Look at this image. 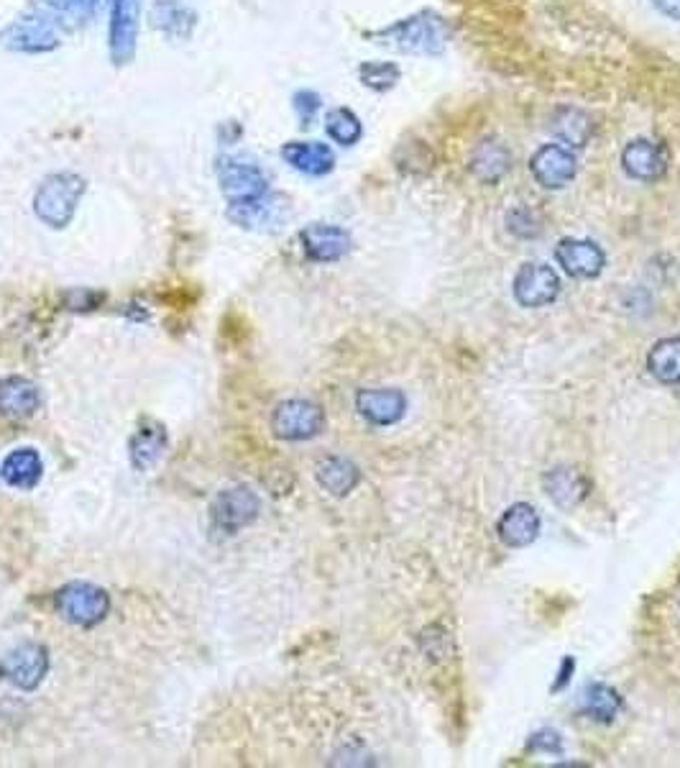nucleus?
Returning <instances> with one entry per match:
<instances>
[{
	"instance_id": "nucleus-1",
	"label": "nucleus",
	"mask_w": 680,
	"mask_h": 768,
	"mask_svg": "<svg viewBox=\"0 0 680 768\" xmlns=\"http://www.w3.org/2000/svg\"><path fill=\"white\" fill-rule=\"evenodd\" d=\"M374 39L379 44L394 46L407 54H440L450 39V27L443 15L433 11H419L410 19H402L376 31Z\"/></svg>"
},
{
	"instance_id": "nucleus-2",
	"label": "nucleus",
	"mask_w": 680,
	"mask_h": 768,
	"mask_svg": "<svg viewBox=\"0 0 680 768\" xmlns=\"http://www.w3.org/2000/svg\"><path fill=\"white\" fill-rule=\"evenodd\" d=\"M83 192L85 180L75 172L46 177L34 196V213L49 229H64L72 221V215H75Z\"/></svg>"
},
{
	"instance_id": "nucleus-3",
	"label": "nucleus",
	"mask_w": 680,
	"mask_h": 768,
	"mask_svg": "<svg viewBox=\"0 0 680 768\" xmlns=\"http://www.w3.org/2000/svg\"><path fill=\"white\" fill-rule=\"evenodd\" d=\"M56 610L72 625L93 628L108 614L110 600L100 587L87 585V581H72L56 595Z\"/></svg>"
},
{
	"instance_id": "nucleus-4",
	"label": "nucleus",
	"mask_w": 680,
	"mask_h": 768,
	"mask_svg": "<svg viewBox=\"0 0 680 768\" xmlns=\"http://www.w3.org/2000/svg\"><path fill=\"white\" fill-rule=\"evenodd\" d=\"M217 182L229 203L254 200L269 192V177L256 161L246 157H225L217 165Z\"/></svg>"
},
{
	"instance_id": "nucleus-5",
	"label": "nucleus",
	"mask_w": 680,
	"mask_h": 768,
	"mask_svg": "<svg viewBox=\"0 0 680 768\" xmlns=\"http://www.w3.org/2000/svg\"><path fill=\"white\" fill-rule=\"evenodd\" d=\"M326 428V412L310 400H287L272 415V431L285 441H310Z\"/></svg>"
},
{
	"instance_id": "nucleus-6",
	"label": "nucleus",
	"mask_w": 680,
	"mask_h": 768,
	"mask_svg": "<svg viewBox=\"0 0 680 768\" xmlns=\"http://www.w3.org/2000/svg\"><path fill=\"white\" fill-rule=\"evenodd\" d=\"M49 671V656L44 645L36 643H23L11 653H6L0 659V678L8 682L15 690L31 692L42 684V678Z\"/></svg>"
},
{
	"instance_id": "nucleus-7",
	"label": "nucleus",
	"mask_w": 680,
	"mask_h": 768,
	"mask_svg": "<svg viewBox=\"0 0 680 768\" xmlns=\"http://www.w3.org/2000/svg\"><path fill=\"white\" fill-rule=\"evenodd\" d=\"M258 515V497L248 487H233L217 495L210 507V520L213 530L225 533V536H236L241 528H246L256 520Z\"/></svg>"
},
{
	"instance_id": "nucleus-8",
	"label": "nucleus",
	"mask_w": 680,
	"mask_h": 768,
	"mask_svg": "<svg viewBox=\"0 0 680 768\" xmlns=\"http://www.w3.org/2000/svg\"><path fill=\"white\" fill-rule=\"evenodd\" d=\"M561 293V277L542 262L522 264L514 274V301L522 307H545Z\"/></svg>"
},
{
	"instance_id": "nucleus-9",
	"label": "nucleus",
	"mask_w": 680,
	"mask_h": 768,
	"mask_svg": "<svg viewBox=\"0 0 680 768\" xmlns=\"http://www.w3.org/2000/svg\"><path fill=\"white\" fill-rule=\"evenodd\" d=\"M141 21V0H116L110 21V56L116 64H128L136 54Z\"/></svg>"
},
{
	"instance_id": "nucleus-10",
	"label": "nucleus",
	"mask_w": 680,
	"mask_h": 768,
	"mask_svg": "<svg viewBox=\"0 0 680 768\" xmlns=\"http://www.w3.org/2000/svg\"><path fill=\"white\" fill-rule=\"evenodd\" d=\"M289 208L287 200L266 192L262 198L241 200V203H229V218L241 229H279L287 221Z\"/></svg>"
},
{
	"instance_id": "nucleus-11",
	"label": "nucleus",
	"mask_w": 680,
	"mask_h": 768,
	"mask_svg": "<svg viewBox=\"0 0 680 768\" xmlns=\"http://www.w3.org/2000/svg\"><path fill=\"white\" fill-rule=\"evenodd\" d=\"M530 169H532V177L542 185V188L561 190L573 180V177H576L578 165H576V157H573L565 147H561V144H545V147H540L532 154Z\"/></svg>"
},
{
	"instance_id": "nucleus-12",
	"label": "nucleus",
	"mask_w": 680,
	"mask_h": 768,
	"mask_svg": "<svg viewBox=\"0 0 680 768\" xmlns=\"http://www.w3.org/2000/svg\"><path fill=\"white\" fill-rule=\"evenodd\" d=\"M3 42L15 52L36 54L54 50L60 44V34H56L54 21H49L44 13H31L6 29Z\"/></svg>"
},
{
	"instance_id": "nucleus-13",
	"label": "nucleus",
	"mask_w": 680,
	"mask_h": 768,
	"mask_svg": "<svg viewBox=\"0 0 680 768\" xmlns=\"http://www.w3.org/2000/svg\"><path fill=\"white\" fill-rule=\"evenodd\" d=\"M555 259L563 266V272L578 280H594L606 266L604 249L588 239H563L555 246Z\"/></svg>"
},
{
	"instance_id": "nucleus-14",
	"label": "nucleus",
	"mask_w": 680,
	"mask_h": 768,
	"mask_svg": "<svg viewBox=\"0 0 680 768\" xmlns=\"http://www.w3.org/2000/svg\"><path fill=\"white\" fill-rule=\"evenodd\" d=\"M299 241H302V249L307 259L320 264H330L343 259L351 252V233L340 225L330 223H312L299 233Z\"/></svg>"
},
{
	"instance_id": "nucleus-15",
	"label": "nucleus",
	"mask_w": 680,
	"mask_h": 768,
	"mask_svg": "<svg viewBox=\"0 0 680 768\" xmlns=\"http://www.w3.org/2000/svg\"><path fill=\"white\" fill-rule=\"evenodd\" d=\"M621 167L631 180L658 182L668 169V154L650 139H635L621 151Z\"/></svg>"
},
{
	"instance_id": "nucleus-16",
	"label": "nucleus",
	"mask_w": 680,
	"mask_h": 768,
	"mask_svg": "<svg viewBox=\"0 0 680 768\" xmlns=\"http://www.w3.org/2000/svg\"><path fill=\"white\" fill-rule=\"evenodd\" d=\"M355 408L371 425H394L407 412V398L402 390L379 387V390H361L355 394Z\"/></svg>"
},
{
	"instance_id": "nucleus-17",
	"label": "nucleus",
	"mask_w": 680,
	"mask_h": 768,
	"mask_svg": "<svg viewBox=\"0 0 680 768\" xmlns=\"http://www.w3.org/2000/svg\"><path fill=\"white\" fill-rule=\"evenodd\" d=\"M542 484H545L548 497L553 499L557 507H563V511H573V507H578L591 492L588 476L576 466L550 469Z\"/></svg>"
},
{
	"instance_id": "nucleus-18",
	"label": "nucleus",
	"mask_w": 680,
	"mask_h": 768,
	"mask_svg": "<svg viewBox=\"0 0 680 768\" xmlns=\"http://www.w3.org/2000/svg\"><path fill=\"white\" fill-rule=\"evenodd\" d=\"M497 536L509 548H524L540 536V515L528 503H517L499 517Z\"/></svg>"
},
{
	"instance_id": "nucleus-19",
	"label": "nucleus",
	"mask_w": 680,
	"mask_h": 768,
	"mask_svg": "<svg viewBox=\"0 0 680 768\" xmlns=\"http://www.w3.org/2000/svg\"><path fill=\"white\" fill-rule=\"evenodd\" d=\"M281 159H285L289 167H295L297 172L312 177L333 172L336 167L333 149L320 141H289L281 147Z\"/></svg>"
},
{
	"instance_id": "nucleus-20",
	"label": "nucleus",
	"mask_w": 680,
	"mask_h": 768,
	"mask_svg": "<svg viewBox=\"0 0 680 768\" xmlns=\"http://www.w3.org/2000/svg\"><path fill=\"white\" fill-rule=\"evenodd\" d=\"M42 459L34 449H15L0 464V476L13 490H34L42 480Z\"/></svg>"
},
{
	"instance_id": "nucleus-21",
	"label": "nucleus",
	"mask_w": 680,
	"mask_h": 768,
	"mask_svg": "<svg viewBox=\"0 0 680 768\" xmlns=\"http://www.w3.org/2000/svg\"><path fill=\"white\" fill-rule=\"evenodd\" d=\"M39 410V390L23 377H8L0 382V412L6 418H31Z\"/></svg>"
},
{
	"instance_id": "nucleus-22",
	"label": "nucleus",
	"mask_w": 680,
	"mask_h": 768,
	"mask_svg": "<svg viewBox=\"0 0 680 768\" xmlns=\"http://www.w3.org/2000/svg\"><path fill=\"white\" fill-rule=\"evenodd\" d=\"M164 446H167L164 425H159L157 420L151 418L141 420L139 431H136V435L131 439V464L136 469H141V472H146V469H151L161 459V454H164Z\"/></svg>"
},
{
	"instance_id": "nucleus-23",
	"label": "nucleus",
	"mask_w": 680,
	"mask_h": 768,
	"mask_svg": "<svg viewBox=\"0 0 680 768\" xmlns=\"http://www.w3.org/2000/svg\"><path fill=\"white\" fill-rule=\"evenodd\" d=\"M194 15L192 8L184 0H157L153 3V27L164 31L172 39H188L194 29Z\"/></svg>"
},
{
	"instance_id": "nucleus-24",
	"label": "nucleus",
	"mask_w": 680,
	"mask_h": 768,
	"mask_svg": "<svg viewBox=\"0 0 680 768\" xmlns=\"http://www.w3.org/2000/svg\"><path fill=\"white\" fill-rule=\"evenodd\" d=\"M553 134L557 136V141H563L565 147H586L591 134H594V120L586 111L573 108V105H565V108H557L553 113Z\"/></svg>"
},
{
	"instance_id": "nucleus-25",
	"label": "nucleus",
	"mask_w": 680,
	"mask_h": 768,
	"mask_svg": "<svg viewBox=\"0 0 680 768\" xmlns=\"http://www.w3.org/2000/svg\"><path fill=\"white\" fill-rule=\"evenodd\" d=\"M509 167H512V154H509L504 144L486 139L474 149L471 172L479 177V180L497 182L509 172Z\"/></svg>"
},
{
	"instance_id": "nucleus-26",
	"label": "nucleus",
	"mask_w": 680,
	"mask_h": 768,
	"mask_svg": "<svg viewBox=\"0 0 680 768\" xmlns=\"http://www.w3.org/2000/svg\"><path fill=\"white\" fill-rule=\"evenodd\" d=\"M361 474L359 466L353 461L340 459V456H328L318 464V482L320 487L330 492L336 497H346L348 492H353L355 484H359Z\"/></svg>"
},
{
	"instance_id": "nucleus-27",
	"label": "nucleus",
	"mask_w": 680,
	"mask_h": 768,
	"mask_svg": "<svg viewBox=\"0 0 680 768\" xmlns=\"http://www.w3.org/2000/svg\"><path fill=\"white\" fill-rule=\"evenodd\" d=\"M647 369L662 385H680V336L662 338L647 354Z\"/></svg>"
},
{
	"instance_id": "nucleus-28",
	"label": "nucleus",
	"mask_w": 680,
	"mask_h": 768,
	"mask_svg": "<svg viewBox=\"0 0 680 768\" xmlns=\"http://www.w3.org/2000/svg\"><path fill=\"white\" fill-rule=\"evenodd\" d=\"M583 709L591 715L596 723H614V717L621 709V697L617 690H612L609 684H588L583 692Z\"/></svg>"
},
{
	"instance_id": "nucleus-29",
	"label": "nucleus",
	"mask_w": 680,
	"mask_h": 768,
	"mask_svg": "<svg viewBox=\"0 0 680 768\" xmlns=\"http://www.w3.org/2000/svg\"><path fill=\"white\" fill-rule=\"evenodd\" d=\"M326 131L340 147H353L363 136V126L353 111L333 108L326 118Z\"/></svg>"
},
{
	"instance_id": "nucleus-30",
	"label": "nucleus",
	"mask_w": 680,
	"mask_h": 768,
	"mask_svg": "<svg viewBox=\"0 0 680 768\" xmlns=\"http://www.w3.org/2000/svg\"><path fill=\"white\" fill-rule=\"evenodd\" d=\"M359 80L371 91H392L400 80V67L394 62H363L359 67Z\"/></svg>"
},
{
	"instance_id": "nucleus-31",
	"label": "nucleus",
	"mask_w": 680,
	"mask_h": 768,
	"mask_svg": "<svg viewBox=\"0 0 680 768\" xmlns=\"http://www.w3.org/2000/svg\"><path fill=\"white\" fill-rule=\"evenodd\" d=\"M528 750L530 754H563V740H561V735H557L555 730H540V733H534L530 743H528Z\"/></svg>"
},
{
	"instance_id": "nucleus-32",
	"label": "nucleus",
	"mask_w": 680,
	"mask_h": 768,
	"mask_svg": "<svg viewBox=\"0 0 680 768\" xmlns=\"http://www.w3.org/2000/svg\"><path fill=\"white\" fill-rule=\"evenodd\" d=\"M291 103H295V111L299 120H302V126H310V120L318 116L320 111V95L312 91H299L295 98H291Z\"/></svg>"
},
{
	"instance_id": "nucleus-33",
	"label": "nucleus",
	"mask_w": 680,
	"mask_h": 768,
	"mask_svg": "<svg viewBox=\"0 0 680 768\" xmlns=\"http://www.w3.org/2000/svg\"><path fill=\"white\" fill-rule=\"evenodd\" d=\"M509 231L517 233V236H534L540 229L534 225V221H530V210H512L509 213Z\"/></svg>"
},
{
	"instance_id": "nucleus-34",
	"label": "nucleus",
	"mask_w": 680,
	"mask_h": 768,
	"mask_svg": "<svg viewBox=\"0 0 680 768\" xmlns=\"http://www.w3.org/2000/svg\"><path fill=\"white\" fill-rule=\"evenodd\" d=\"M573 671H576V661H573L571 656H565V659H563V664H561V669H557L555 682H553V686H550V690H553V692L565 690V686H569V682H571Z\"/></svg>"
},
{
	"instance_id": "nucleus-35",
	"label": "nucleus",
	"mask_w": 680,
	"mask_h": 768,
	"mask_svg": "<svg viewBox=\"0 0 680 768\" xmlns=\"http://www.w3.org/2000/svg\"><path fill=\"white\" fill-rule=\"evenodd\" d=\"M652 6L658 8L662 15H668V19L680 21V0H652Z\"/></svg>"
},
{
	"instance_id": "nucleus-36",
	"label": "nucleus",
	"mask_w": 680,
	"mask_h": 768,
	"mask_svg": "<svg viewBox=\"0 0 680 768\" xmlns=\"http://www.w3.org/2000/svg\"><path fill=\"white\" fill-rule=\"evenodd\" d=\"M64 3H67L70 8H75V3H77V0H64Z\"/></svg>"
}]
</instances>
